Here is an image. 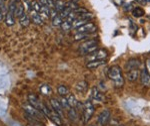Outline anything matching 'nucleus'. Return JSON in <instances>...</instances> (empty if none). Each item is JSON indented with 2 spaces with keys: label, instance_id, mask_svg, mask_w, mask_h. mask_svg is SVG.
Wrapping results in <instances>:
<instances>
[{
  "label": "nucleus",
  "instance_id": "obj_25",
  "mask_svg": "<svg viewBox=\"0 0 150 126\" xmlns=\"http://www.w3.org/2000/svg\"><path fill=\"white\" fill-rule=\"evenodd\" d=\"M40 92L42 94H44V95H50L51 93H52V88H51L48 85H43L40 87Z\"/></svg>",
  "mask_w": 150,
  "mask_h": 126
},
{
  "label": "nucleus",
  "instance_id": "obj_14",
  "mask_svg": "<svg viewBox=\"0 0 150 126\" xmlns=\"http://www.w3.org/2000/svg\"><path fill=\"white\" fill-rule=\"evenodd\" d=\"M140 76L139 70H130L127 73V80L129 81H135L138 80Z\"/></svg>",
  "mask_w": 150,
  "mask_h": 126
},
{
  "label": "nucleus",
  "instance_id": "obj_12",
  "mask_svg": "<svg viewBox=\"0 0 150 126\" xmlns=\"http://www.w3.org/2000/svg\"><path fill=\"white\" fill-rule=\"evenodd\" d=\"M141 66V62L138 59H131L126 63V69L127 70H138Z\"/></svg>",
  "mask_w": 150,
  "mask_h": 126
},
{
  "label": "nucleus",
  "instance_id": "obj_22",
  "mask_svg": "<svg viewBox=\"0 0 150 126\" xmlns=\"http://www.w3.org/2000/svg\"><path fill=\"white\" fill-rule=\"evenodd\" d=\"M20 0H10L8 3V11L11 13L14 12V10H15V8L17 7L18 4L20 3Z\"/></svg>",
  "mask_w": 150,
  "mask_h": 126
},
{
  "label": "nucleus",
  "instance_id": "obj_2",
  "mask_svg": "<svg viewBox=\"0 0 150 126\" xmlns=\"http://www.w3.org/2000/svg\"><path fill=\"white\" fill-rule=\"evenodd\" d=\"M98 50V42L96 40H88L79 46V53L81 55H90Z\"/></svg>",
  "mask_w": 150,
  "mask_h": 126
},
{
  "label": "nucleus",
  "instance_id": "obj_3",
  "mask_svg": "<svg viewBox=\"0 0 150 126\" xmlns=\"http://www.w3.org/2000/svg\"><path fill=\"white\" fill-rule=\"evenodd\" d=\"M22 107H23V109H24L25 115L29 116V117L34 118V119H36V120H38V121L43 120L44 114H43L42 111L38 110V109H36L35 107H33L32 105H30L29 103L23 104Z\"/></svg>",
  "mask_w": 150,
  "mask_h": 126
},
{
  "label": "nucleus",
  "instance_id": "obj_7",
  "mask_svg": "<svg viewBox=\"0 0 150 126\" xmlns=\"http://www.w3.org/2000/svg\"><path fill=\"white\" fill-rule=\"evenodd\" d=\"M110 116H111L110 111L108 110V109H104V110H102L101 112H100L99 115H98L97 123L100 126H103V125L107 124V123H108V121L110 120Z\"/></svg>",
  "mask_w": 150,
  "mask_h": 126
},
{
  "label": "nucleus",
  "instance_id": "obj_18",
  "mask_svg": "<svg viewBox=\"0 0 150 126\" xmlns=\"http://www.w3.org/2000/svg\"><path fill=\"white\" fill-rule=\"evenodd\" d=\"M30 17H29V15L26 13H23L22 15L19 17V23H20V25L22 27H27V26H29V24H30Z\"/></svg>",
  "mask_w": 150,
  "mask_h": 126
},
{
  "label": "nucleus",
  "instance_id": "obj_21",
  "mask_svg": "<svg viewBox=\"0 0 150 126\" xmlns=\"http://www.w3.org/2000/svg\"><path fill=\"white\" fill-rule=\"evenodd\" d=\"M65 6H66V2H63L62 0H57L56 2H54V8L58 13L61 12L63 9L65 8Z\"/></svg>",
  "mask_w": 150,
  "mask_h": 126
},
{
  "label": "nucleus",
  "instance_id": "obj_19",
  "mask_svg": "<svg viewBox=\"0 0 150 126\" xmlns=\"http://www.w3.org/2000/svg\"><path fill=\"white\" fill-rule=\"evenodd\" d=\"M5 24H6V26H8V27H11V26H13L14 25V23H15V20H14V16H13V13H11V12H9V11H7V13H6V15H5Z\"/></svg>",
  "mask_w": 150,
  "mask_h": 126
},
{
  "label": "nucleus",
  "instance_id": "obj_37",
  "mask_svg": "<svg viewBox=\"0 0 150 126\" xmlns=\"http://www.w3.org/2000/svg\"><path fill=\"white\" fill-rule=\"evenodd\" d=\"M130 7H131V4H128V5H126V6H125L124 10H125V11H129V10H130Z\"/></svg>",
  "mask_w": 150,
  "mask_h": 126
},
{
  "label": "nucleus",
  "instance_id": "obj_5",
  "mask_svg": "<svg viewBox=\"0 0 150 126\" xmlns=\"http://www.w3.org/2000/svg\"><path fill=\"white\" fill-rule=\"evenodd\" d=\"M96 31V26L93 22H87L86 24L82 25V26L78 27L77 29H75L76 34H92Z\"/></svg>",
  "mask_w": 150,
  "mask_h": 126
},
{
  "label": "nucleus",
  "instance_id": "obj_15",
  "mask_svg": "<svg viewBox=\"0 0 150 126\" xmlns=\"http://www.w3.org/2000/svg\"><path fill=\"white\" fill-rule=\"evenodd\" d=\"M67 115H68V118L72 122H77V120H78V113H77L75 107H70L67 110Z\"/></svg>",
  "mask_w": 150,
  "mask_h": 126
},
{
  "label": "nucleus",
  "instance_id": "obj_29",
  "mask_svg": "<svg viewBox=\"0 0 150 126\" xmlns=\"http://www.w3.org/2000/svg\"><path fill=\"white\" fill-rule=\"evenodd\" d=\"M63 21L64 20H63L62 18L57 14L54 18H52V24H53V26H60V25L62 24Z\"/></svg>",
  "mask_w": 150,
  "mask_h": 126
},
{
  "label": "nucleus",
  "instance_id": "obj_31",
  "mask_svg": "<svg viewBox=\"0 0 150 126\" xmlns=\"http://www.w3.org/2000/svg\"><path fill=\"white\" fill-rule=\"evenodd\" d=\"M145 66H146V72L150 74V58L146 60V63H145Z\"/></svg>",
  "mask_w": 150,
  "mask_h": 126
},
{
  "label": "nucleus",
  "instance_id": "obj_24",
  "mask_svg": "<svg viewBox=\"0 0 150 126\" xmlns=\"http://www.w3.org/2000/svg\"><path fill=\"white\" fill-rule=\"evenodd\" d=\"M57 92L59 93V95H61V96H66L69 93V90L66 85H59L57 87Z\"/></svg>",
  "mask_w": 150,
  "mask_h": 126
},
{
  "label": "nucleus",
  "instance_id": "obj_16",
  "mask_svg": "<svg viewBox=\"0 0 150 126\" xmlns=\"http://www.w3.org/2000/svg\"><path fill=\"white\" fill-rule=\"evenodd\" d=\"M105 64V61L104 60H101V61H90V62L87 63V65H86V67H88V69L90 70H95L97 69V67H99L100 66H102V65Z\"/></svg>",
  "mask_w": 150,
  "mask_h": 126
},
{
  "label": "nucleus",
  "instance_id": "obj_4",
  "mask_svg": "<svg viewBox=\"0 0 150 126\" xmlns=\"http://www.w3.org/2000/svg\"><path fill=\"white\" fill-rule=\"evenodd\" d=\"M94 113V106L90 100H86L83 103V117L84 122H88Z\"/></svg>",
  "mask_w": 150,
  "mask_h": 126
},
{
  "label": "nucleus",
  "instance_id": "obj_20",
  "mask_svg": "<svg viewBox=\"0 0 150 126\" xmlns=\"http://www.w3.org/2000/svg\"><path fill=\"white\" fill-rule=\"evenodd\" d=\"M23 13H24V4H23L22 2H20V3L17 5V7L15 8V10H14L13 16H14V17L19 18Z\"/></svg>",
  "mask_w": 150,
  "mask_h": 126
},
{
  "label": "nucleus",
  "instance_id": "obj_11",
  "mask_svg": "<svg viewBox=\"0 0 150 126\" xmlns=\"http://www.w3.org/2000/svg\"><path fill=\"white\" fill-rule=\"evenodd\" d=\"M91 97L97 102H101L104 100V95L100 92V90H98L96 86L92 87V90H91Z\"/></svg>",
  "mask_w": 150,
  "mask_h": 126
},
{
  "label": "nucleus",
  "instance_id": "obj_8",
  "mask_svg": "<svg viewBox=\"0 0 150 126\" xmlns=\"http://www.w3.org/2000/svg\"><path fill=\"white\" fill-rule=\"evenodd\" d=\"M27 99H28V103H29L30 105H32L36 109L42 111V103L36 95L33 94V93H30V94H28Z\"/></svg>",
  "mask_w": 150,
  "mask_h": 126
},
{
  "label": "nucleus",
  "instance_id": "obj_13",
  "mask_svg": "<svg viewBox=\"0 0 150 126\" xmlns=\"http://www.w3.org/2000/svg\"><path fill=\"white\" fill-rule=\"evenodd\" d=\"M140 81L143 85H150V74L147 73L146 70L140 73Z\"/></svg>",
  "mask_w": 150,
  "mask_h": 126
},
{
  "label": "nucleus",
  "instance_id": "obj_38",
  "mask_svg": "<svg viewBox=\"0 0 150 126\" xmlns=\"http://www.w3.org/2000/svg\"><path fill=\"white\" fill-rule=\"evenodd\" d=\"M77 1H79V0H72V2H74V3H76Z\"/></svg>",
  "mask_w": 150,
  "mask_h": 126
},
{
  "label": "nucleus",
  "instance_id": "obj_32",
  "mask_svg": "<svg viewBox=\"0 0 150 126\" xmlns=\"http://www.w3.org/2000/svg\"><path fill=\"white\" fill-rule=\"evenodd\" d=\"M28 126H44L42 123H40L39 121H36V122H31L28 124Z\"/></svg>",
  "mask_w": 150,
  "mask_h": 126
},
{
  "label": "nucleus",
  "instance_id": "obj_41",
  "mask_svg": "<svg viewBox=\"0 0 150 126\" xmlns=\"http://www.w3.org/2000/svg\"><path fill=\"white\" fill-rule=\"evenodd\" d=\"M149 18H150V15H149Z\"/></svg>",
  "mask_w": 150,
  "mask_h": 126
},
{
  "label": "nucleus",
  "instance_id": "obj_30",
  "mask_svg": "<svg viewBox=\"0 0 150 126\" xmlns=\"http://www.w3.org/2000/svg\"><path fill=\"white\" fill-rule=\"evenodd\" d=\"M60 103H61L63 109H66V110H68V109L70 108V105H69L68 101H67V99H66V97H65V96H63L61 98V100H60Z\"/></svg>",
  "mask_w": 150,
  "mask_h": 126
},
{
  "label": "nucleus",
  "instance_id": "obj_9",
  "mask_svg": "<svg viewBox=\"0 0 150 126\" xmlns=\"http://www.w3.org/2000/svg\"><path fill=\"white\" fill-rule=\"evenodd\" d=\"M50 105H51V107H52L53 110H54L55 112L60 116V117H62L63 110H64V109H63V107H62L59 100L56 99V98H51L50 99Z\"/></svg>",
  "mask_w": 150,
  "mask_h": 126
},
{
  "label": "nucleus",
  "instance_id": "obj_34",
  "mask_svg": "<svg viewBox=\"0 0 150 126\" xmlns=\"http://www.w3.org/2000/svg\"><path fill=\"white\" fill-rule=\"evenodd\" d=\"M113 2L116 4L117 6H120L123 4V0H113Z\"/></svg>",
  "mask_w": 150,
  "mask_h": 126
},
{
  "label": "nucleus",
  "instance_id": "obj_17",
  "mask_svg": "<svg viewBox=\"0 0 150 126\" xmlns=\"http://www.w3.org/2000/svg\"><path fill=\"white\" fill-rule=\"evenodd\" d=\"M87 87H88L87 83L84 81H79V83H77V85H75V90H76L77 92H79V93H84L86 90H87Z\"/></svg>",
  "mask_w": 150,
  "mask_h": 126
},
{
  "label": "nucleus",
  "instance_id": "obj_28",
  "mask_svg": "<svg viewBox=\"0 0 150 126\" xmlns=\"http://www.w3.org/2000/svg\"><path fill=\"white\" fill-rule=\"evenodd\" d=\"M60 27H61V29L64 32H68V31H70V30L72 29V24H70L69 22H67L66 20H64L62 22V24L60 25Z\"/></svg>",
  "mask_w": 150,
  "mask_h": 126
},
{
  "label": "nucleus",
  "instance_id": "obj_40",
  "mask_svg": "<svg viewBox=\"0 0 150 126\" xmlns=\"http://www.w3.org/2000/svg\"><path fill=\"white\" fill-rule=\"evenodd\" d=\"M4 1H7V0H4Z\"/></svg>",
  "mask_w": 150,
  "mask_h": 126
},
{
  "label": "nucleus",
  "instance_id": "obj_33",
  "mask_svg": "<svg viewBox=\"0 0 150 126\" xmlns=\"http://www.w3.org/2000/svg\"><path fill=\"white\" fill-rule=\"evenodd\" d=\"M5 1H4V0H0V9H1L2 11L4 10V9H5Z\"/></svg>",
  "mask_w": 150,
  "mask_h": 126
},
{
  "label": "nucleus",
  "instance_id": "obj_6",
  "mask_svg": "<svg viewBox=\"0 0 150 126\" xmlns=\"http://www.w3.org/2000/svg\"><path fill=\"white\" fill-rule=\"evenodd\" d=\"M108 57V53H107L106 50H103V49H100V50H96L95 52L91 53L89 55V60L90 61H101L104 60Z\"/></svg>",
  "mask_w": 150,
  "mask_h": 126
},
{
  "label": "nucleus",
  "instance_id": "obj_26",
  "mask_svg": "<svg viewBox=\"0 0 150 126\" xmlns=\"http://www.w3.org/2000/svg\"><path fill=\"white\" fill-rule=\"evenodd\" d=\"M132 15L134 16V17H137V18L142 17V16L144 15L143 9L139 8V7H136V8H134V9L132 10Z\"/></svg>",
  "mask_w": 150,
  "mask_h": 126
},
{
  "label": "nucleus",
  "instance_id": "obj_1",
  "mask_svg": "<svg viewBox=\"0 0 150 126\" xmlns=\"http://www.w3.org/2000/svg\"><path fill=\"white\" fill-rule=\"evenodd\" d=\"M108 76L109 78L113 81L114 85L116 87H122L124 85V78L122 74V71H121L119 66H112L108 71Z\"/></svg>",
  "mask_w": 150,
  "mask_h": 126
},
{
  "label": "nucleus",
  "instance_id": "obj_27",
  "mask_svg": "<svg viewBox=\"0 0 150 126\" xmlns=\"http://www.w3.org/2000/svg\"><path fill=\"white\" fill-rule=\"evenodd\" d=\"M41 8H42V5L39 3V1H33L30 5V9H33L36 12H40L41 11Z\"/></svg>",
  "mask_w": 150,
  "mask_h": 126
},
{
  "label": "nucleus",
  "instance_id": "obj_35",
  "mask_svg": "<svg viewBox=\"0 0 150 126\" xmlns=\"http://www.w3.org/2000/svg\"><path fill=\"white\" fill-rule=\"evenodd\" d=\"M135 1L136 2H138V3L139 4H141V5H145V4H146V0H135Z\"/></svg>",
  "mask_w": 150,
  "mask_h": 126
},
{
  "label": "nucleus",
  "instance_id": "obj_23",
  "mask_svg": "<svg viewBox=\"0 0 150 126\" xmlns=\"http://www.w3.org/2000/svg\"><path fill=\"white\" fill-rule=\"evenodd\" d=\"M66 99H67V101H68L70 107H76L78 101H77V99L75 98L74 95L69 94V93H68V94H67V96H66Z\"/></svg>",
  "mask_w": 150,
  "mask_h": 126
},
{
  "label": "nucleus",
  "instance_id": "obj_36",
  "mask_svg": "<svg viewBox=\"0 0 150 126\" xmlns=\"http://www.w3.org/2000/svg\"><path fill=\"white\" fill-rule=\"evenodd\" d=\"M4 19V14H3V11L0 9V21H2Z\"/></svg>",
  "mask_w": 150,
  "mask_h": 126
},
{
  "label": "nucleus",
  "instance_id": "obj_10",
  "mask_svg": "<svg viewBox=\"0 0 150 126\" xmlns=\"http://www.w3.org/2000/svg\"><path fill=\"white\" fill-rule=\"evenodd\" d=\"M29 17L30 20H32V22L36 25H42L43 24V20L41 19L40 15H39L38 12H36L33 9H30L29 11Z\"/></svg>",
  "mask_w": 150,
  "mask_h": 126
},
{
  "label": "nucleus",
  "instance_id": "obj_39",
  "mask_svg": "<svg viewBox=\"0 0 150 126\" xmlns=\"http://www.w3.org/2000/svg\"><path fill=\"white\" fill-rule=\"evenodd\" d=\"M52 1H53V2H56V1H57V0H52Z\"/></svg>",
  "mask_w": 150,
  "mask_h": 126
}]
</instances>
